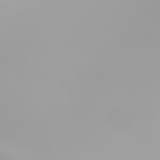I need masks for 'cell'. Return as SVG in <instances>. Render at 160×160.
I'll list each match as a JSON object with an SVG mask.
<instances>
[{"instance_id":"6da1fadb","label":"cell","mask_w":160,"mask_h":160,"mask_svg":"<svg viewBox=\"0 0 160 160\" xmlns=\"http://www.w3.org/2000/svg\"><path fill=\"white\" fill-rule=\"evenodd\" d=\"M107 126H110L113 132H129V129L135 126V113H132L129 107H113V110L107 113Z\"/></svg>"},{"instance_id":"7a4b0ae2","label":"cell","mask_w":160,"mask_h":160,"mask_svg":"<svg viewBox=\"0 0 160 160\" xmlns=\"http://www.w3.org/2000/svg\"><path fill=\"white\" fill-rule=\"evenodd\" d=\"M0 160H19L16 154H10V151H3V148H0Z\"/></svg>"}]
</instances>
